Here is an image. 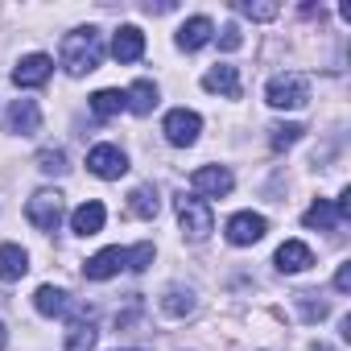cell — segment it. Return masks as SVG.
Segmentation results:
<instances>
[{
  "mask_svg": "<svg viewBox=\"0 0 351 351\" xmlns=\"http://www.w3.org/2000/svg\"><path fill=\"white\" fill-rule=\"evenodd\" d=\"M99 62H104V34L95 25H83V29L62 38V66H66V75H75V79L91 75Z\"/></svg>",
  "mask_w": 351,
  "mask_h": 351,
  "instance_id": "1",
  "label": "cell"
},
{
  "mask_svg": "<svg viewBox=\"0 0 351 351\" xmlns=\"http://www.w3.org/2000/svg\"><path fill=\"white\" fill-rule=\"evenodd\" d=\"M265 99H269V108H277V112L306 108V104H310V83H306V75H298V71H285V75L269 79V87H265Z\"/></svg>",
  "mask_w": 351,
  "mask_h": 351,
  "instance_id": "2",
  "label": "cell"
},
{
  "mask_svg": "<svg viewBox=\"0 0 351 351\" xmlns=\"http://www.w3.org/2000/svg\"><path fill=\"white\" fill-rule=\"evenodd\" d=\"M173 211H178V223H182V232L191 236V240H207L211 236V228H215V215H211V207L199 199V195H173Z\"/></svg>",
  "mask_w": 351,
  "mask_h": 351,
  "instance_id": "3",
  "label": "cell"
},
{
  "mask_svg": "<svg viewBox=\"0 0 351 351\" xmlns=\"http://www.w3.org/2000/svg\"><path fill=\"white\" fill-rule=\"evenodd\" d=\"M347 215H351V191H343L335 203H330V199H318V203L302 215V223H306V228H318V232H339V228L347 223Z\"/></svg>",
  "mask_w": 351,
  "mask_h": 351,
  "instance_id": "4",
  "label": "cell"
},
{
  "mask_svg": "<svg viewBox=\"0 0 351 351\" xmlns=\"http://www.w3.org/2000/svg\"><path fill=\"white\" fill-rule=\"evenodd\" d=\"M25 215H29V223H34L38 232H58V223H62V215H66V203H62L58 191H38V195L29 199Z\"/></svg>",
  "mask_w": 351,
  "mask_h": 351,
  "instance_id": "5",
  "label": "cell"
},
{
  "mask_svg": "<svg viewBox=\"0 0 351 351\" xmlns=\"http://www.w3.org/2000/svg\"><path fill=\"white\" fill-rule=\"evenodd\" d=\"M161 132H165V141H169V145H178V149H186V145H195V141H199V132H203V120H199V112H186V108H173V112L165 116Z\"/></svg>",
  "mask_w": 351,
  "mask_h": 351,
  "instance_id": "6",
  "label": "cell"
},
{
  "mask_svg": "<svg viewBox=\"0 0 351 351\" xmlns=\"http://www.w3.org/2000/svg\"><path fill=\"white\" fill-rule=\"evenodd\" d=\"M87 169L95 173V178L112 182V178H120V173H128V157H124L116 145H95V149L87 153Z\"/></svg>",
  "mask_w": 351,
  "mask_h": 351,
  "instance_id": "7",
  "label": "cell"
},
{
  "mask_svg": "<svg viewBox=\"0 0 351 351\" xmlns=\"http://www.w3.org/2000/svg\"><path fill=\"white\" fill-rule=\"evenodd\" d=\"M265 232H269V219H265V215L240 211V215H232V219H228V240H232L236 248H244V244H256V240H265Z\"/></svg>",
  "mask_w": 351,
  "mask_h": 351,
  "instance_id": "8",
  "label": "cell"
},
{
  "mask_svg": "<svg viewBox=\"0 0 351 351\" xmlns=\"http://www.w3.org/2000/svg\"><path fill=\"white\" fill-rule=\"evenodd\" d=\"M191 182H195V191L199 195H211V199H223V195H232V169H223V165H199L195 173H191Z\"/></svg>",
  "mask_w": 351,
  "mask_h": 351,
  "instance_id": "9",
  "label": "cell"
},
{
  "mask_svg": "<svg viewBox=\"0 0 351 351\" xmlns=\"http://www.w3.org/2000/svg\"><path fill=\"white\" fill-rule=\"evenodd\" d=\"M5 128L17 132V136H34V132L42 128V108H38L34 99H13V108H9V116H5Z\"/></svg>",
  "mask_w": 351,
  "mask_h": 351,
  "instance_id": "10",
  "label": "cell"
},
{
  "mask_svg": "<svg viewBox=\"0 0 351 351\" xmlns=\"http://www.w3.org/2000/svg\"><path fill=\"white\" fill-rule=\"evenodd\" d=\"M50 71H54L50 54H25V58L13 66V83H17V87H42V83L50 79Z\"/></svg>",
  "mask_w": 351,
  "mask_h": 351,
  "instance_id": "11",
  "label": "cell"
},
{
  "mask_svg": "<svg viewBox=\"0 0 351 351\" xmlns=\"http://www.w3.org/2000/svg\"><path fill=\"white\" fill-rule=\"evenodd\" d=\"M104 219H108V211H104V203L99 199H91V203H83V207H75V215H71V232L75 236H99L104 232Z\"/></svg>",
  "mask_w": 351,
  "mask_h": 351,
  "instance_id": "12",
  "label": "cell"
},
{
  "mask_svg": "<svg viewBox=\"0 0 351 351\" xmlns=\"http://www.w3.org/2000/svg\"><path fill=\"white\" fill-rule=\"evenodd\" d=\"M124 269V248H104V252H95L91 261H83V277L87 281H108V277H116Z\"/></svg>",
  "mask_w": 351,
  "mask_h": 351,
  "instance_id": "13",
  "label": "cell"
},
{
  "mask_svg": "<svg viewBox=\"0 0 351 351\" xmlns=\"http://www.w3.org/2000/svg\"><path fill=\"white\" fill-rule=\"evenodd\" d=\"M203 87L215 91V95H228V99H240V71L228 66V62H215L207 75H203Z\"/></svg>",
  "mask_w": 351,
  "mask_h": 351,
  "instance_id": "14",
  "label": "cell"
},
{
  "mask_svg": "<svg viewBox=\"0 0 351 351\" xmlns=\"http://www.w3.org/2000/svg\"><path fill=\"white\" fill-rule=\"evenodd\" d=\"M112 54H116V62H136L145 54V34L136 25H120L112 38Z\"/></svg>",
  "mask_w": 351,
  "mask_h": 351,
  "instance_id": "15",
  "label": "cell"
},
{
  "mask_svg": "<svg viewBox=\"0 0 351 351\" xmlns=\"http://www.w3.org/2000/svg\"><path fill=\"white\" fill-rule=\"evenodd\" d=\"M310 265H314L310 244H302V240H285V244L277 248V269H281V273H306Z\"/></svg>",
  "mask_w": 351,
  "mask_h": 351,
  "instance_id": "16",
  "label": "cell"
},
{
  "mask_svg": "<svg viewBox=\"0 0 351 351\" xmlns=\"http://www.w3.org/2000/svg\"><path fill=\"white\" fill-rule=\"evenodd\" d=\"M211 34H215V25H211L207 17H191V21H182V29H178V50L195 54V50H203V46L211 42Z\"/></svg>",
  "mask_w": 351,
  "mask_h": 351,
  "instance_id": "17",
  "label": "cell"
},
{
  "mask_svg": "<svg viewBox=\"0 0 351 351\" xmlns=\"http://www.w3.org/2000/svg\"><path fill=\"white\" fill-rule=\"evenodd\" d=\"M195 306H199V298L186 285H169L161 293V314H169V318H186V314H195Z\"/></svg>",
  "mask_w": 351,
  "mask_h": 351,
  "instance_id": "18",
  "label": "cell"
},
{
  "mask_svg": "<svg viewBox=\"0 0 351 351\" xmlns=\"http://www.w3.org/2000/svg\"><path fill=\"white\" fill-rule=\"evenodd\" d=\"M29 273V252L21 244H0V277L5 281H21Z\"/></svg>",
  "mask_w": 351,
  "mask_h": 351,
  "instance_id": "19",
  "label": "cell"
},
{
  "mask_svg": "<svg viewBox=\"0 0 351 351\" xmlns=\"http://www.w3.org/2000/svg\"><path fill=\"white\" fill-rule=\"evenodd\" d=\"M157 211H161L157 186H136V191L128 195V215H136V219H157Z\"/></svg>",
  "mask_w": 351,
  "mask_h": 351,
  "instance_id": "20",
  "label": "cell"
},
{
  "mask_svg": "<svg viewBox=\"0 0 351 351\" xmlns=\"http://www.w3.org/2000/svg\"><path fill=\"white\" fill-rule=\"evenodd\" d=\"M124 99H128V108H132L136 116H149V112L157 108V87H153L149 79H141V83H132V87L124 91Z\"/></svg>",
  "mask_w": 351,
  "mask_h": 351,
  "instance_id": "21",
  "label": "cell"
},
{
  "mask_svg": "<svg viewBox=\"0 0 351 351\" xmlns=\"http://www.w3.org/2000/svg\"><path fill=\"white\" fill-rule=\"evenodd\" d=\"M124 108H128V99H124V91H116V87H104V91L91 95V112L104 116V120H108V116H120Z\"/></svg>",
  "mask_w": 351,
  "mask_h": 351,
  "instance_id": "22",
  "label": "cell"
},
{
  "mask_svg": "<svg viewBox=\"0 0 351 351\" xmlns=\"http://www.w3.org/2000/svg\"><path fill=\"white\" fill-rule=\"evenodd\" d=\"M34 306H38V314L58 318V314H66V293H62V289H54V285H42V289L34 293Z\"/></svg>",
  "mask_w": 351,
  "mask_h": 351,
  "instance_id": "23",
  "label": "cell"
},
{
  "mask_svg": "<svg viewBox=\"0 0 351 351\" xmlns=\"http://www.w3.org/2000/svg\"><path fill=\"white\" fill-rule=\"evenodd\" d=\"M302 132H306L302 124H293V120H281V124H273V128H269V145L281 153V149L298 145V141H302Z\"/></svg>",
  "mask_w": 351,
  "mask_h": 351,
  "instance_id": "24",
  "label": "cell"
},
{
  "mask_svg": "<svg viewBox=\"0 0 351 351\" xmlns=\"http://www.w3.org/2000/svg\"><path fill=\"white\" fill-rule=\"evenodd\" d=\"M95 339H99V330H95L91 322H75L62 351H95Z\"/></svg>",
  "mask_w": 351,
  "mask_h": 351,
  "instance_id": "25",
  "label": "cell"
},
{
  "mask_svg": "<svg viewBox=\"0 0 351 351\" xmlns=\"http://www.w3.org/2000/svg\"><path fill=\"white\" fill-rule=\"evenodd\" d=\"M38 169L58 178V173H66L71 165H66V153H62V149H42V153H38Z\"/></svg>",
  "mask_w": 351,
  "mask_h": 351,
  "instance_id": "26",
  "label": "cell"
},
{
  "mask_svg": "<svg viewBox=\"0 0 351 351\" xmlns=\"http://www.w3.org/2000/svg\"><path fill=\"white\" fill-rule=\"evenodd\" d=\"M298 310H302L306 322H322L330 314V306L326 302H314V293H298Z\"/></svg>",
  "mask_w": 351,
  "mask_h": 351,
  "instance_id": "27",
  "label": "cell"
},
{
  "mask_svg": "<svg viewBox=\"0 0 351 351\" xmlns=\"http://www.w3.org/2000/svg\"><path fill=\"white\" fill-rule=\"evenodd\" d=\"M236 13H244L252 21H273V17H281V5H252V0H240Z\"/></svg>",
  "mask_w": 351,
  "mask_h": 351,
  "instance_id": "28",
  "label": "cell"
},
{
  "mask_svg": "<svg viewBox=\"0 0 351 351\" xmlns=\"http://www.w3.org/2000/svg\"><path fill=\"white\" fill-rule=\"evenodd\" d=\"M124 265H128L132 273H145V269L153 265V244H136L132 252H124Z\"/></svg>",
  "mask_w": 351,
  "mask_h": 351,
  "instance_id": "29",
  "label": "cell"
},
{
  "mask_svg": "<svg viewBox=\"0 0 351 351\" xmlns=\"http://www.w3.org/2000/svg\"><path fill=\"white\" fill-rule=\"evenodd\" d=\"M240 46H244L240 25H223V34H219V50H240Z\"/></svg>",
  "mask_w": 351,
  "mask_h": 351,
  "instance_id": "30",
  "label": "cell"
},
{
  "mask_svg": "<svg viewBox=\"0 0 351 351\" xmlns=\"http://www.w3.org/2000/svg\"><path fill=\"white\" fill-rule=\"evenodd\" d=\"M335 289H339V293L351 289V265H339V273H335Z\"/></svg>",
  "mask_w": 351,
  "mask_h": 351,
  "instance_id": "31",
  "label": "cell"
},
{
  "mask_svg": "<svg viewBox=\"0 0 351 351\" xmlns=\"http://www.w3.org/2000/svg\"><path fill=\"white\" fill-rule=\"evenodd\" d=\"M0 351H5V326H0Z\"/></svg>",
  "mask_w": 351,
  "mask_h": 351,
  "instance_id": "32",
  "label": "cell"
},
{
  "mask_svg": "<svg viewBox=\"0 0 351 351\" xmlns=\"http://www.w3.org/2000/svg\"><path fill=\"white\" fill-rule=\"evenodd\" d=\"M314 351H335V347H326V343H318V347H314Z\"/></svg>",
  "mask_w": 351,
  "mask_h": 351,
  "instance_id": "33",
  "label": "cell"
}]
</instances>
